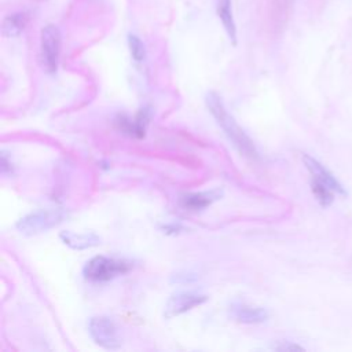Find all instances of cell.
<instances>
[{"label": "cell", "mask_w": 352, "mask_h": 352, "mask_svg": "<svg viewBox=\"0 0 352 352\" xmlns=\"http://www.w3.org/2000/svg\"><path fill=\"white\" fill-rule=\"evenodd\" d=\"M60 239L65 245H67L72 249L76 250H84L92 246H96L100 243V238L94 232H72V231H63L60 232Z\"/></svg>", "instance_id": "obj_8"}, {"label": "cell", "mask_w": 352, "mask_h": 352, "mask_svg": "<svg viewBox=\"0 0 352 352\" xmlns=\"http://www.w3.org/2000/svg\"><path fill=\"white\" fill-rule=\"evenodd\" d=\"M28 22V16L25 12H16V14H11L8 15L4 21H3V28L1 32L4 36L7 37H14L18 36L26 26Z\"/></svg>", "instance_id": "obj_12"}, {"label": "cell", "mask_w": 352, "mask_h": 352, "mask_svg": "<svg viewBox=\"0 0 352 352\" xmlns=\"http://www.w3.org/2000/svg\"><path fill=\"white\" fill-rule=\"evenodd\" d=\"M60 54V32L55 25H47L41 30V60L48 73L58 69Z\"/></svg>", "instance_id": "obj_5"}, {"label": "cell", "mask_w": 352, "mask_h": 352, "mask_svg": "<svg viewBox=\"0 0 352 352\" xmlns=\"http://www.w3.org/2000/svg\"><path fill=\"white\" fill-rule=\"evenodd\" d=\"M231 312H232V316L238 322H242V323H260V322L265 320L268 316L265 309H263L260 307L246 305V304L234 305Z\"/></svg>", "instance_id": "obj_9"}, {"label": "cell", "mask_w": 352, "mask_h": 352, "mask_svg": "<svg viewBox=\"0 0 352 352\" xmlns=\"http://www.w3.org/2000/svg\"><path fill=\"white\" fill-rule=\"evenodd\" d=\"M217 14L223 22V26L228 34V37L235 43L236 40V29L235 22L231 12V0H219L217 1Z\"/></svg>", "instance_id": "obj_11"}, {"label": "cell", "mask_w": 352, "mask_h": 352, "mask_svg": "<svg viewBox=\"0 0 352 352\" xmlns=\"http://www.w3.org/2000/svg\"><path fill=\"white\" fill-rule=\"evenodd\" d=\"M131 270V264L125 260L96 256L84 267V276L91 282H107Z\"/></svg>", "instance_id": "obj_2"}, {"label": "cell", "mask_w": 352, "mask_h": 352, "mask_svg": "<svg viewBox=\"0 0 352 352\" xmlns=\"http://www.w3.org/2000/svg\"><path fill=\"white\" fill-rule=\"evenodd\" d=\"M65 217V212L60 209H41L22 217L16 223V228L26 235H33L50 230L59 224Z\"/></svg>", "instance_id": "obj_3"}, {"label": "cell", "mask_w": 352, "mask_h": 352, "mask_svg": "<svg viewBox=\"0 0 352 352\" xmlns=\"http://www.w3.org/2000/svg\"><path fill=\"white\" fill-rule=\"evenodd\" d=\"M219 197L217 191H210V192H195V194H187L182 198V206L187 209H202L210 205L216 198Z\"/></svg>", "instance_id": "obj_10"}, {"label": "cell", "mask_w": 352, "mask_h": 352, "mask_svg": "<svg viewBox=\"0 0 352 352\" xmlns=\"http://www.w3.org/2000/svg\"><path fill=\"white\" fill-rule=\"evenodd\" d=\"M89 334L92 340L106 348V349H117L121 345L118 329L113 320L106 316H95L89 320L88 324Z\"/></svg>", "instance_id": "obj_4"}, {"label": "cell", "mask_w": 352, "mask_h": 352, "mask_svg": "<svg viewBox=\"0 0 352 352\" xmlns=\"http://www.w3.org/2000/svg\"><path fill=\"white\" fill-rule=\"evenodd\" d=\"M129 50L132 54V58L135 60H142L144 58V47L142 44V41L136 37V36H129Z\"/></svg>", "instance_id": "obj_14"}, {"label": "cell", "mask_w": 352, "mask_h": 352, "mask_svg": "<svg viewBox=\"0 0 352 352\" xmlns=\"http://www.w3.org/2000/svg\"><path fill=\"white\" fill-rule=\"evenodd\" d=\"M311 188H312V192L315 195V198L318 199V202L322 205V206H329L331 202H333V190L329 188L327 186H324L323 183L318 182V180H312L311 183Z\"/></svg>", "instance_id": "obj_13"}, {"label": "cell", "mask_w": 352, "mask_h": 352, "mask_svg": "<svg viewBox=\"0 0 352 352\" xmlns=\"http://www.w3.org/2000/svg\"><path fill=\"white\" fill-rule=\"evenodd\" d=\"M302 161H304V165L307 166V169L309 170V173L312 175V177L315 180L323 183L324 186L331 188L334 192L345 195V190H344L342 184L318 160H315V158H312V157L305 154V155H302Z\"/></svg>", "instance_id": "obj_7"}, {"label": "cell", "mask_w": 352, "mask_h": 352, "mask_svg": "<svg viewBox=\"0 0 352 352\" xmlns=\"http://www.w3.org/2000/svg\"><path fill=\"white\" fill-rule=\"evenodd\" d=\"M206 301V296L192 293V292H186V293H177L172 296L165 307V316L166 318H173L180 314H184L194 307H198Z\"/></svg>", "instance_id": "obj_6"}, {"label": "cell", "mask_w": 352, "mask_h": 352, "mask_svg": "<svg viewBox=\"0 0 352 352\" xmlns=\"http://www.w3.org/2000/svg\"><path fill=\"white\" fill-rule=\"evenodd\" d=\"M276 349H279V351H302L301 346H298L296 344H287V342H283L282 345H278Z\"/></svg>", "instance_id": "obj_15"}, {"label": "cell", "mask_w": 352, "mask_h": 352, "mask_svg": "<svg viewBox=\"0 0 352 352\" xmlns=\"http://www.w3.org/2000/svg\"><path fill=\"white\" fill-rule=\"evenodd\" d=\"M206 106L212 116L216 118L217 124L223 128L228 139L234 143V146L243 154L250 158L257 157V151L254 148L253 142L249 139V136L243 132V129L236 124V121L227 113L226 107L223 106V102L220 100L219 95L214 92L208 94L206 96Z\"/></svg>", "instance_id": "obj_1"}]
</instances>
